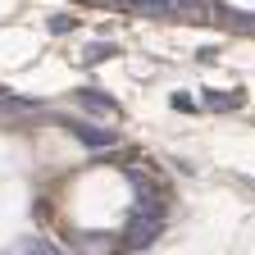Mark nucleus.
<instances>
[{"label":"nucleus","instance_id":"obj_8","mask_svg":"<svg viewBox=\"0 0 255 255\" xmlns=\"http://www.w3.org/2000/svg\"><path fill=\"white\" fill-rule=\"evenodd\" d=\"M18 255H64L59 246H50V242H23L18 246Z\"/></svg>","mask_w":255,"mask_h":255},{"label":"nucleus","instance_id":"obj_2","mask_svg":"<svg viewBox=\"0 0 255 255\" xmlns=\"http://www.w3.org/2000/svg\"><path fill=\"white\" fill-rule=\"evenodd\" d=\"M73 105H82V110H91V114H119V101H114V96H105V91H91V87L73 91Z\"/></svg>","mask_w":255,"mask_h":255},{"label":"nucleus","instance_id":"obj_11","mask_svg":"<svg viewBox=\"0 0 255 255\" xmlns=\"http://www.w3.org/2000/svg\"><path fill=\"white\" fill-rule=\"evenodd\" d=\"M105 55H114L110 41H105V46H87V59H105Z\"/></svg>","mask_w":255,"mask_h":255},{"label":"nucleus","instance_id":"obj_7","mask_svg":"<svg viewBox=\"0 0 255 255\" xmlns=\"http://www.w3.org/2000/svg\"><path fill=\"white\" fill-rule=\"evenodd\" d=\"M219 18H223V23H233V27H242V32H255V18H251V14H233V9H219Z\"/></svg>","mask_w":255,"mask_h":255},{"label":"nucleus","instance_id":"obj_10","mask_svg":"<svg viewBox=\"0 0 255 255\" xmlns=\"http://www.w3.org/2000/svg\"><path fill=\"white\" fill-rule=\"evenodd\" d=\"M69 27H73L69 14H55V18H50V32H69Z\"/></svg>","mask_w":255,"mask_h":255},{"label":"nucleus","instance_id":"obj_6","mask_svg":"<svg viewBox=\"0 0 255 255\" xmlns=\"http://www.w3.org/2000/svg\"><path fill=\"white\" fill-rule=\"evenodd\" d=\"M201 101H205L210 110H237V105H242V96H237V91H205Z\"/></svg>","mask_w":255,"mask_h":255},{"label":"nucleus","instance_id":"obj_9","mask_svg":"<svg viewBox=\"0 0 255 255\" xmlns=\"http://www.w3.org/2000/svg\"><path fill=\"white\" fill-rule=\"evenodd\" d=\"M173 110H182V114H191V110H196V101H191V96H182V91H178V96H173Z\"/></svg>","mask_w":255,"mask_h":255},{"label":"nucleus","instance_id":"obj_3","mask_svg":"<svg viewBox=\"0 0 255 255\" xmlns=\"http://www.w3.org/2000/svg\"><path fill=\"white\" fill-rule=\"evenodd\" d=\"M69 128H73V137L82 146H91V150H110L114 146V132H105V128H87V123H69Z\"/></svg>","mask_w":255,"mask_h":255},{"label":"nucleus","instance_id":"obj_1","mask_svg":"<svg viewBox=\"0 0 255 255\" xmlns=\"http://www.w3.org/2000/svg\"><path fill=\"white\" fill-rule=\"evenodd\" d=\"M159 233H164V205H137L132 219H128L123 242H128V246H146V242H155Z\"/></svg>","mask_w":255,"mask_h":255},{"label":"nucleus","instance_id":"obj_5","mask_svg":"<svg viewBox=\"0 0 255 255\" xmlns=\"http://www.w3.org/2000/svg\"><path fill=\"white\" fill-rule=\"evenodd\" d=\"M73 246H78L82 255H110V251H114V242H110V237H91V233H78V237H73Z\"/></svg>","mask_w":255,"mask_h":255},{"label":"nucleus","instance_id":"obj_4","mask_svg":"<svg viewBox=\"0 0 255 255\" xmlns=\"http://www.w3.org/2000/svg\"><path fill=\"white\" fill-rule=\"evenodd\" d=\"M0 110L14 114V119H27V114H41V101H27V96H9V91H0Z\"/></svg>","mask_w":255,"mask_h":255}]
</instances>
